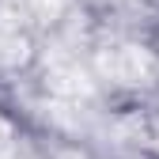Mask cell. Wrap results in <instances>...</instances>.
<instances>
[{
    "mask_svg": "<svg viewBox=\"0 0 159 159\" xmlns=\"http://www.w3.org/2000/svg\"><path fill=\"white\" fill-rule=\"evenodd\" d=\"M27 8H30V19H34V23H53V19L61 15L65 0H27Z\"/></svg>",
    "mask_w": 159,
    "mask_h": 159,
    "instance_id": "obj_4",
    "label": "cell"
},
{
    "mask_svg": "<svg viewBox=\"0 0 159 159\" xmlns=\"http://www.w3.org/2000/svg\"><path fill=\"white\" fill-rule=\"evenodd\" d=\"M95 76L110 80L117 87H148L159 76V61L144 46H129V42H114L95 53Z\"/></svg>",
    "mask_w": 159,
    "mask_h": 159,
    "instance_id": "obj_1",
    "label": "cell"
},
{
    "mask_svg": "<svg viewBox=\"0 0 159 159\" xmlns=\"http://www.w3.org/2000/svg\"><path fill=\"white\" fill-rule=\"evenodd\" d=\"M30 8L27 0H0V65H19L30 49Z\"/></svg>",
    "mask_w": 159,
    "mask_h": 159,
    "instance_id": "obj_3",
    "label": "cell"
},
{
    "mask_svg": "<svg viewBox=\"0 0 159 159\" xmlns=\"http://www.w3.org/2000/svg\"><path fill=\"white\" fill-rule=\"evenodd\" d=\"M0 159H30L23 148H19V140H15V133H11V125L0 117Z\"/></svg>",
    "mask_w": 159,
    "mask_h": 159,
    "instance_id": "obj_5",
    "label": "cell"
},
{
    "mask_svg": "<svg viewBox=\"0 0 159 159\" xmlns=\"http://www.w3.org/2000/svg\"><path fill=\"white\" fill-rule=\"evenodd\" d=\"M46 87L53 95L57 106L65 110H87L91 95H95V80L91 72L80 65V57L68 49H53L46 57Z\"/></svg>",
    "mask_w": 159,
    "mask_h": 159,
    "instance_id": "obj_2",
    "label": "cell"
}]
</instances>
